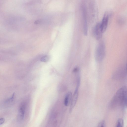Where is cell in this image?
I'll use <instances>...</instances> for the list:
<instances>
[{
    "label": "cell",
    "mask_w": 127,
    "mask_h": 127,
    "mask_svg": "<svg viewBox=\"0 0 127 127\" xmlns=\"http://www.w3.org/2000/svg\"><path fill=\"white\" fill-rule=\"evenodd\" d=\"M93 30V34L96 39L97 40L101 39L103 32L101 27L100 23H97Z\"/></svg>",
    "instance_id": "obj_4"
},
{
    "label": "cell",
    "mask_w": 127,
    "mask_h": 127,
    "mask_svg": "<svg viewBox=\"0 0 127 127\" xmlns=\"http://www.w3.org/2000/svg\"><path fill=\"white\" fill-rule=\"evenodd\" d=\"M49 59V57L47 55H45L42 57L40 59V61L42 62H47Z\"/></svg>",
    "instance_id": "obj_10"
},
{
    "label": "cell",
    "mask_w": 127,
    "mask_h": 127,
    "mask_svg": "<svg viewBox=\"0 0 127 127\" xmlns=\"http://www.w3.org/2000/svg\"><path fill=\"white\" fill-rule=\"evenodd\" d=\"M124 121L123 119L120 118L118 121L116 127H123Z\"/></svg>",
    "instance_id": "obj_8"
},
{
    "label": "cell",
    "mask_w": 127,
    "mask_h": 127,
    "mask_svg": "<svg viewBox=\"0 0 127 127\" xmlns=\"http://www.w3.org/2000/svg\"><path fill=\"white\" fill-rule=\"evenodd\" d=\"M111 15L112 13L110 11L106 12L104 14L100 23L101 27L103 33L107 29L109 18L111 16Z\"/></svg>",
    "instance_id": "obj_3"
},
{
    "label": "cell",
    "mask_w": 127,
    "mask_h": 127,
    "mask_svg": "<svg viewBox=\"0 0 127 127\" xmlns=\"http://www.w3.org/2000/svg\"><path fill=\"white\" fill-rule=\"evenodd\" d=\"M105 54V46L103 41L100 42L97 46L95 53V57L96 61L100 62L104 58Z\"/></svg>",
    "instance_id": "obj_1"
},
{
    "label": "cell",
    "mask_w": 127,
    "mask_h": 127,
    "mask_svg": "<svg viewBox=\"0 0 127 127\" xmlns=\"http://www.w3.org/2000/svg\"><path fill=\"white\" fill-rule=\"evenodd\" d=\"M79 69L78 67L74 68L73 70V72L74 73H78L79 72Z\"/></svg>",
    "instance_id": "obj_11"
},
{
    "label": "cell",
    "mask_w": 127,
    "mask_h": 127,
    "mask_svg": "<svg viewBox=\"0 0 127 127\" xmlns=\"http://www.w3.org/2000/svg\"><path fill=\"white\" fill-rule=\"evenodd\" d=\"M126 71L127 73V62L126 66Z\"/></svg>",
    "instance_id": "obj_14"
},
{
    "label": "cell",
    "mask_w": 127,
    "mask_h": 127,
    "mask_svg": "<svg viewBox=\"0 0 127 127\" xmlns=\"http://www.w3.org/2000/svg\"><path fill=\"white\" fill-rule=\"evenodd\" d=\"M25 105H22L19 109L18 115V119L20 121L23 120L25 116Z\"/></svg>",
    "instance_id": "obj_6"
},
{
    "label": "cell",
    "mask_w": 127,
    "mask_h": 127,
    "mask_svg": "<svg viewBox=\"0 0 127 127\" xmlns=\"http://www.w3.org/2000/svg\"><path fill=\"white\" fill-rule=\"evenodd\" d=\"M4 119L3 118H1L0 119V124L1 125L4 122Z\"/></svg>",
    "instance_id": "obj_12"
},
{
    "label": "cell",
    "mask_w": 127,
    "mask_h": 127,
    "mask_svg": "<svg viewBox=\"0 0 127 127\" xmlns=\"http://www.w3.org/2000/svg\"><path fill=\"white\" fill-rule=\"evenodd\" d=\"M97 127H106V123L104 120H101L98 123Z\"/></svg>",
    "instance_id": "obj_9"
},
{
    "label": "cell",
    "mask_w": 127,
    "mask_h": 127,
    "mask_svg": "<svg viewBox=\"0 0 127 127\" xmlns=\"http://www.w3.org/2000/svg\"><path fill=\"white\" fill-rule=\"evenodd\" d=\"M41 22L39 20H37L35 21L34 22V24H39Z\"/></svg>",
    "instance_id": "obj_13"
},
{
    "label": "cell",
    "mask_w": 127,
    "mask_h": 127,
    "mask_svg": "<svg viewBox=\"0 0 127 127\" xmlns=\"http://www.w3.org/2000/svg\"><path fill=\"white\" fill-rule=\"evenodd\" d=\"M81 8L83 20V33L84 35H87L88 31L87 12L86 5L84 3L82 4Z\"/></svg>",
    "instance_id": "obj_2"
},
{
    "label": "cell",
    "mask_w": 127,
    "mask_h": 127,
    "mask_svg": "<svg viewBox=\"0 0 127 127\" xmlns=\"http://www.w3.org/2000/svg\"><path fill=\"white\" fill-rule=\"evenodd\" d=\"M72 95L70 92H68L66 95L64 100V104L65 106H68L70 103Z\"/></svg>",
    "instance_id": "obj_7"
},
{
    "label": "cell",
    "mask_w": 127,
    "mask_h": 127,
    "mask_svg": "<svg viewBox=\"0 0 127 127\" xmlns=\"http://www.w3.org/2000/svg\"><path fill=\"white\" fill-rule=\"evenodd\" d=\"M79 87H76V89L74 92L70 102V106L69 109V112L71 113L75 106L78 96V88Z\"/></svg>",
    "instance_id": "obj_5"
}]
</instances>
